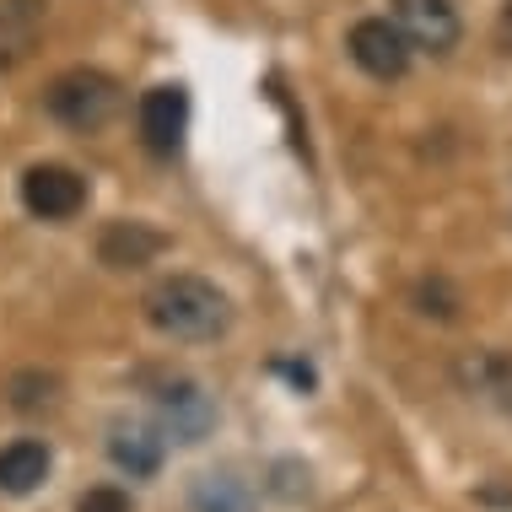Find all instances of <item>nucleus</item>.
<instances>
[{
	"label": "nucleus",
	"instance_id": "nucleus-1",
	"mask_svg": "<svg viewBox=\"0 0 512 512\" xmlns=\"http://www.w3.org/2000/svg\"><path fill=\"white\" fill-rule=\"evenodd\" d=\"M146 324L168 340L200 345V340L227 335L232 302L216 281H205V275H168V281H157L146 292Z\"/></svg>",
	"mask_w": 512,
	"mask_h": 512
},
{
	"label": "nucleus",
	"instance_id": "nucleus-2",
	"mask_svg": "<svg viewBox=\"0 0 512 512\" xmlns=\"http://www.w3.org/2000/svg\"><path fill=\"white\" fill-rule=\"evenodd\" d=\"M44 103H49V114L60 119L65 130L92 135V130H103V124L119 114L124 92H119V81H114V76L76 65V71H65V76H54V81H49Z\"/></svg>",
	"mask_w": 512,
	"mask_h": 512
},
{
	"label": "nucleus",
	"instance_id": "nucleus-3",
	"mask_svg": "<svg viewBox=\"0 0 512 512\" xmlns=\"http://www.w3.org/2000/svg\"><path fill=\"white\" fill-rule=\"evenodd\" d=\"M345 49H351L356 71H367L372 81H399L410 71V38L399 33L394 17H362L345 33Z\"/></svg>",
	"mask_w": 512,
	"mask_h": 512
},
{
	"label": "nucleus",
	"instance_id": "nucleus-4",
	"mask_svg": "<svg viewBox=\"0 0 512 512\" xmlns=\"http://www.w3.org/2000/svg\"><path fill=\"white\" fill-rule=\"evenodd\" d=\"M22 205L38 221H71L87 205V184H81L76 168L65 162H38V168L22 173Z\"/></svg>",
	"mask_w": 512,
	"mask_h": 512
},
{
	"label": "nucleus",
	"instance_id": "nucleus-5",
	"mask_svg": "<svg viewBox=\"0 0 512 512\" xmlns=\"http://www.w3.org/2000/svg\"><path fill=\"white\" fill-rule=\"evenodd\" d=\"M151 405H157L162 432L178 437V442H205V432L216 426V399L205 394L195 378H168Z\"/></svg>",
	"mask_w": 512,
	"mask_h": 512
},
{
	"label": "nucleus",
	"instance_id": "nucleus-6",
	"mask_svg": "<svg viewBox=\"0 0 512 512\" xmlns=\"http://www.w3.org/2000/svg\"><path fill=\"white\" fill-rule=\"evenodd\" d=\"M394 22L410 38V49H426V54H453L464 38L453 0H394Z\"/></svg>",
	"mask_w": 512,
	"mask_h": 512
},
{
	"label": "nucleus",
	"instance_id": "nucleus-7",
	"mask_svg": "<svg viewBox=\"0 0 512 512\" xmlns=\"http://www.w3.org/2000/svg\"><path fill=\"white\" fill-rule=\"evenodd\" d=\"M184 124H189V92L184 87H151L141 98V141L157 157H173L184 146Z\"/></svg>",
	"mask_w": 512,
	"mask_h": 512
},
{
	"label": "nucleus",
	"instance_id": "nucleus-8",
	"mask_svg": "<svg viewBox=\"0 0 512 512\" xmlns=\"http://www.w3.org/2000/svg\"><path fill=\"white\" fill-rule=\"evenodd\" d=\"M189 512H259V496L232 469H205L189 486Z\"/></svg>",
	"mask_w": 512,
	"mask_h": 512
},
{
	"label": "nucleus",
	"instance_id": "nucleus-9",
	"mask_svg": "<svg viewBox=\"0 0 512 512\" xmlns=\"http://www.w3.org/2000/svg\"><path fill=\"white\" fill-rule=\"evenodd\" d=\"M162 248H168L162 232L141 227V221H114V227L103 232L98 254H103V265H114V270H141V265H151V259L162 254Z\"/></svg>",
	"mask_w": 512,
	"mask_h": 512
},
{
	"label": "nucleus",
	"instance_id": "nucleus-10",
	"mask_svg": "<svg viewBox=\"0 0 512 512\" xmlns=\"http://www.w3.org/2000/svg\"><path fill=\"white\" fill-rule=\"evenodd\" d=\"M108 459H114L124 475L146 480V475L162 469V437L151 432V426H141V421H119L114 432H108Z\"/></svg>",
	"mask_w": 512,
	"mask_h": 512
},
{
	"label": "nucleus",
	"instance_id": "nucleus-11",
	"mask_svg": "<svg viewBox=\"0 0 512 512\" xmlns=\"http://www.w3.org/2000/svg\"><path fill=\"white\" fill-rule=\"evenodd\" d=\"M44 480H49V448L44 442L22 437V442H6V448H0V491L6 496H33Z\"/></svg>",
	"mask_w": 512,
	"mask_h": 512
},
{
	"label": "nucleus",
	"instance_id": "nucleus-12",
	"mask_svg": "<svg viewBox=\"0 0 512 512\" xmlns=\"http://www.w3.org/2000/svg\"><path fill=\"white\" fill-rule=\"evenodd\" d=\"M459 383H464L469 394H480L486 405H496L512 421V356H502V351L469 356V362L459 367Z\"/></svg>",
	"mask_w": 512,
	"mask_h": 512
},
{
	"label": "nucleus",
	"instance_id": "nucleus-13",
	"mask_svg": "<svg viewBox=\"0 0 512 512\" xmlns=\"http://www.w3.org/2000/svg\"><path fill=\"white\" fill-rule=\"evenodd\" d=\"M38 38V0H0V71L27 60Z\"/></svg>",
	"mask_w": 512,
	"mask_h": 512
},
{
	"label": "nucleus",
	"instance_id": "nucleus-14",
	"mask_svg": "<svg viewBox=\"0 0 512 512\" xmlns=\"http://www.w3.org/2000/svg\"><path fill=\"white\" fill-rule=\"evenodd\" d=\"M76 512H135V502H130V491H119V486H92V491H81Z\"/></svg>",
	"mask_w": 512,
	"mask_h": 512
},
{
	"label": "nucleus",
	"instance_id": "nucleus-15",
	"mask_svg": "<svg viewBox=\"0 0 512 512\" xmlns=\"http://www.w3.org/2000/svg\"><path fill=\"white\" fill-rule=\"evenodd\" d=\"M415 302H421V313H426V318H432V313H437V318H453V313H459V297H453L442 281H421Z\"/></svg>",
	"mask_w": 512,
	"mask_h": 512
}]
</instances>
